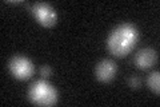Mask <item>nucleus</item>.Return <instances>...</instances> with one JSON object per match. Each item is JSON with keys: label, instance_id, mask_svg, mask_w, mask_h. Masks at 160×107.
Returning a JSON list of instances; mask_svg holds the SVG:
<instances>
[{"label": "nucleus", "instance_id": "obj_8", "mask_svg": "<svg viewBox=\"0 0 160 107\" xmlns=\"http://www.w3.org/2000/svg\"><path fill=\"white\" fill-rule=\"evenodd\" d=\"M128 83H129V86H131L132 88H138V87H140V83H142V80H140L139 76H131L129 80H128Z\"/></svg>", "mask_w": 160, "mask_h": 107}, {"label": "nucleus", "instance_id": "obj_3", "mask_svg": "<svg viewBox=\"0 0 160 107\" xmlns=\"http://www.w3.org/2000/svg\"><path fill=\"white\" fill-rule=\"evenodd\" d=\"M9 71L11 74L19 80H27L35 72L33 63L28 58L24 56H15L9 62Z\"/></svg>", "mask_w": 160, "mask_h": 107}, {"label": "nucleus", "instance_id": "obj_9", "mask_svg": "<svg viewBox=\"0 0 160 107\" xmlns=\"http://www.w3.org/2000/svg\"><path fill=\"white\" fill-rule=\"evenodd\" d=\"M40 74H42L43 78H48V76L51 75V68H49L48 66H43V67L40 68Z\"/></svg>", "mask_w": 160, "mask_h": 107}, {"label": "nucleus", "instance_id": "obj_5", "mask_svg": "<svg viewBox=\"0 0 160 107\" xmlns=\"http://www.w3.org/2000/svg\"><path fill=\"white\" fill-rule=\"evenodd\" d=\"M158 62V52L153 48H143L135 55L133 63L140 70H148Z\"/></svg>", "mask_w": 160, "mask_h": 107}, {"label": "nucleus", "instance_id": "obj_7", "mask_svg": "<svg viewBox=\"0 0 160 107\" xmlns=\"http://www.w3.org/2000/svg\"><path fill=\"white\" fill-rule=\"evenodd\" d=\"M147 84L155 94L159 95V93H160V74L158 72V71H155V72H152L151 75L148 76Z\"/></svg>", "mask_w": 160, "mask_h": 107}, {"label": "nucleus", "instance_id": "obj_6", "mask_svg": "<svg viewBox=\"0 0 160 107\" xmlns=\"http://www.w3.org/2000/svg\"><path fill=\"white\" fill-rule=\"evenodd\" d=\"M116 71H118V67H116V64H115V62H112V60H109V59H104L98 63L95 74H96V78L99 82L108 83L115 78Z\"/></svg>", "mask_w": 160, "mask_h": 107}, {"label": "nucleus", "instance_id": "obj_4", "mask_svg": "<svg viewBox=\"0 0 160 107\" xmlns=\"http://www.w3.org/2000/svg\"><path fill=\"white\" fill-rule=\"evenodd\" d=\"M32 13L35 15L36 20L43 25V27H52L58 22L56 11L47 3H38L33 4Z\"/></svg>", "mask_w": 160, "mask_h": 107}, {"label": "nucleus", "instance_id": "obj_1", "mask_svg": "<svg viewBox=\"0 0 160 107\" xmlns=\"http://www.w3.org/2000/svg\"><path fill=\"white\" fill-rule=\"evenodd\" d=\"M139 40L138 28L133 24L123 23L118 25L113 31L109 34L107 45L112 55L118 58H123L131 52L135 48Z\"/></svg>", "mask_w": 160, "mask_h": 107}, {"label": "nucleus", "instance_id": "obj_2", "mask_svg": "<svg viewBox=\"0 0 160 107\" xmlns=\"http://www.w3.org/2000/svg\"><path fill=\"white\" fill-rule=\"evenodd\" d=\"M28 99L38 106H53L58 103L59 94L51 83H48L44 79H40L33 82L29 87Z\"/></svg>", "mask_w": 160, "mask_h": 107}]
</instances>
